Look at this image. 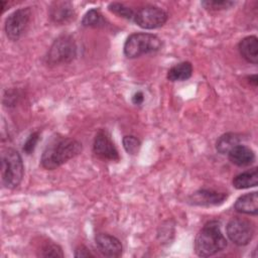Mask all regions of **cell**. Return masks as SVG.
<instances>
[{
	"label": "cell",
	"mask_w": 258,
	"mask_h": 258,
	"mask_svg": "<svg viewBox=\"0 0 258 258\" xmlns=\"http://www.w3.org/2000/svg\"><path fill=\"white\" fill-rule=\"evenodd\" d=\"M24 167L19 152L13 148H5L1 153V179L7 188L17 187L23 177Z\"/></svg>",
	"instance_id": "3"
},
{
	"label": "cell",
	"mask_w": 258,
	"mask_h": 258,
	"mask_svg": "<svg viewBox=\"0 0 258 258\" xmlns=\"http://www.w3.org/2000/svg\"><path fill=\"white\" fill-rule=\"evenodd\" d=\"M93 151L102 159L112 161L119 160L118 150L112 142L109 134L104 130H100L96 134L93 143Z\"/></svg>",
	"instance_id": "9"
},
{
	"label": "cell",
	"mask_w": 258,
	"mask_h": 258,
	"mask_svg": "<svg viewBox=\"0 0 258 258\" xmlns=\"http://www.w3.org/2000/svg\"><path fill=\"white\" fill-rule=\"evenodd\" d=\"M82 24L86 27H97L104 24V19L100 11L93 8L86 12L82 19Z\"/></svg>",
	"instance_id": "19"
},
{
	"label": "cell",
	"mask_w": 258,
	"mask_h": 258,
	"mask_svg": "<svg viewBox=\"0 0 258 258\" xmlns=\"http://www.w3.org/2000/svg\"><path fill=\"white\" fill-rule=\"evenodd\" d=\"M228 198L227 194L219 192L212 189H199L188 199L189 203L200 207H213L223 204Z\"/></svg>",
	"instance_id": "10"
},
{
	"label": "cell",
	"mask_w": 258,
	"mask_h": 258,
	"mask_svg": "<svg viewBox=\"0 0 258 258\" xmlns=\"http://www.w3.org/2000/svg\"><path fill=\"white\" fill-rule=\"evenodd\" d=\"M38 255L41 257H63L61 248L53 242H46L41 247L40 253Z\"/></svg>",
	"instance_id": "22"
},
{
	"label": "cell",
	"mask_w": 258,
	"mask_h": 258,
	"mask_svg": "<svg viewBox=\"0 0 258 258\" xmlns=\"http://www.w3.org/2000/svg\"><path fill=\"white\" fill-rule=\"evenodd\" d=\"M241 137L237 133L229 132L221 135L216 142V149L221 154H228L229 151L240 144Z\"/></svg>",
	"instance_id": "18"
},
{
	"label": "cell",
	"mask_w": 258,
	"mask_h": 258,
	"mask_svg": "<svg viewBox=\"0 0 258 258\" xmlns=\"http://www.w3.org/2000/svg\"><path fill=\"white\" fill-rule=\"evenodd\" d=\"M167 20V13L154 5H147L135 12L134 22L144 29L161 27Z\"/></svg>",
	"instance_id": "7"
},
{
	"label": "cell",
	"mask_w": 258,
	"mask_h": 258,
	"mask_svg": "<svg viewBox=\"0 0 258 258\" xmlns=\"http://www.w3.org/2000/svg\"><path fill=\"white\" fill-rule=\"evenodd\" d=\"M257 184H258V171L256 167L252 168L251 170L239 173L233 178V185L237 189L254 187Z\"/></svg>",
	"instance_id": "16"
},
{
	"label": "cell",
	"mask_w": 258,
	"mask_h": 258,
	"mask_svg": "<svg viewBox=\"0 0 258 258\" xmlns=\"http://www.w3.org/2000/svg\"><path fill=\"white\" fill-rule=\"evenodd\" d=\"M234 209L246 215L256 216L258 213V195L257 191L245 194L237 199L234 205Z\"/></svg>",
	"instance_id": "15"
},
{
	"label": "cell",
	"mask_w": 258,
	"mask_h": 258,
	"mask_svg": "<svg viewBox=\"0 0 258 258\" xmlns=\"http://www.w3.org/2000/svg\"><path fill=\"white\" fill-rule=\"evenodd\" d=\"M108 8L111 12L119 15L120 17H123L128 20H134L135 12L130 7H127L122 3H118V2L110 3Z\"/></svg>",
	"instance_id": "20"
},
{
	"label": "cell",
	"mask_w": 258,
	"mask_h": 258,
	"mask_svg": "<svg viewBox=\"0 0 258 258\" xmlns=\"http://www.w3.org/2000/svg\"><path fill=\"white\" fill-rule=\"evenodd\" d=\"M38 140H39V133H38V132H33V133H31V134L27 137L26 141H25L24 144H23V151H24L26 154H31V153L34 151Z\"/></svg>",
	"instance_id": "24"
},
{
	"label": "cell",
	"mask_w": 258,
	"mask_h": 258,
	"mask_svg": "<svg viewBox=\"0 0 258 258\" xmlns=\"http://www.w3.org/2000/svg\"><path fill=\"white\" fill-rule=\"evenodd\" d=\"M228 238L238 246L247 245L254 236V226L252 222L243 218H233L227 225Z\"/></svg>",
	"instance_id": "6"
},
{
	"label": "cell",
	"mask_w": 258,
	"mask_h": 258,
	"mask_svg": "<svg viewBox=\"0 0 258 258\" xmlns=\"http://www.w3.org/2000/svg\"><path fill=\"white\" fill-rule=\"evenodd\" d=\"M229 160L237 166H248L255 160L254 151L245 145L238 144L228 153Z\"/></svg>",
	"instance_id": "13"
},
{
	"label": "cell",
	"mask_w": 258,
	"mask_h": 258,
	"mask_svg": "<svg viewBox=\"0 0 258 258\" xmlns=\"http://www.w3.org/2000/svg\"><path fill=\"white\" fill-rule=\"evenodd\" d=\"M77 56V44L73 36L62 34L58 36L49 47L46 54V62L55 66L69 63Z\"/></svg>",
	"instance_id": "5"
},
{
	"label": "cell",
	"mask_w": 258,
	"mask_h": 258,
	"mask_svg": "<svg viewBox=\"0 0 258 258\" xmlns=\"http://www.w3.org/2000/svg\"><path fill=\"white\" fill-rule=\"evenodd\" d=\"M141 146L140 140L133 136V135H127L123 138V147L126 150L127 153L131 155H135L138 153Z\"/></svg>",
	"instance_id": "23"
},
{
	"label": "cell",
	"mask_w": 258,
	"mask_h": 258,
	"mask_svg": "<svg viewBox=\"0 0 258 258\" xmlns=\"http://www.w3.org/2000/svg\"><path fill=\"white\" fill-rule=\"evenodd\" d=\"M241 56L248 62L256 64L258 62V39L255 35L244 37L238 44Z\"/></svg>",
	"instance_id": "14"
},
{
	"label": "cell",
	"mask_w": 258,
	"mask_h": 258,
	"mask_svg": "<svg viewBox=\"0 0 258 258\" xmlns=\"http://www.w3.org/2000/svg\"><path fill=\"white\" fill-rule=\"evenodd\" d=\"M49 17L54 23L66 24L75 19L76 12L71 2L56 1L49 7Z\"/></svg>",
	"instance_id": "12"
},
{
	"label": "cell",
	"mask_w": 258,
	"mask_h": 258,
	"mask_svg": "<svg viewBox=\"0 0 258 258\" xmlns=\"http://www.w3.org/2000/svg\"><path fill=\"white\" fill-rule=\"evenodd\" d=\"M161 45V39L155 34L136 32L128 36L123 49L124 54L128 58H135L143 54L158 51Z\"/></svg>",
	"instance_id": "4"
},
{
	"label": "cell",
	"mask_w": 258,
	"mask_h": 258,
	"mask_svg": "<svg viewBox=\"0 0 258 258\" xmlns=\"http://www.w3.org/2000/svg\"><path fill=\"white\" fill-rule=\"evenodd\" d=\"M82 148V143L76 139L62 136L53 137L41 154L40 164L45 169H55L79 155Z\"/></svg>",
	"instance_id": "1"
},
{
	"label": "cell",
	"mask_w": 258,
	"mask_h": 258,
	"mask_svg": "<svg viewBox=\"0 0 258 258\" xmlns=\"http://www.w3.org/2000/svg\"><path fill=\"white\" fill-rule=\"evenodd\" d=\"M75 256L76 257H89V256H94V255L85 246H80L76 249Z\"/></svg>",
	"instance_id": "25"
},
{
	"label": "cell",
	"mask_w": 258,
	"mask_h": 258,
	"mask_svg": "<svg viewBox=\"0 0 258 258\" xmlns=\"http://www.w3.org/2000/svg\"><path fill=\"white\" fill-rule=\"evenodd\" d=\"M192 75V66L188 61L179 62L167 72V80L170 82H181L189 79Z\"/></svg>",
	"instance_id": "17"
},
{
	"label": "cell",
	"mask_w": 258,
	"mask_h": 258,
	"mask_svg": "<svg viewBox=\"0 0 258 258\" xmlns=\"http://www.w3.org/2000/svg\"><path fill=\"white\" fill-rule=\"evenodd\" d=\"M248 80H249V83H251L254 87L257 86V76H256V75L249 76V77H248Z\"/></svg>",
	"instance_id": "27"
},
{
	"label": "cell",
	"mask_w": 258,
	"mask_h": 258,
	"mask_svg": "<svg viewBox=\"0 0 258 258\" xmlns=\"http://www.w3.org/2000/svg\"><path fill=\"white\" fill-rule=\"evenodd\" d=\"M201 4L208 10L219 11L232 7L233 5H235V2L230 0H205L202 1Z\"/></svg>",
	"instance_id": "21"
},
{
	"label": "cell",
	"mask_w": 258,
	"mask_h": 258,
	"mask_svg": "<svg viewBox=\"0 0 258 258\" xmlns=\"http://www.w3.org/2000/svg\"><path fill=\"white\" fill-rule=\"evenodd\" d=\"M97 248L102 255L110 258H117L122 255L123 247L121 242L114 236L100 233L95 238Z\"/></svg>",
	"instance_id": "11"
},
{
	"label": "cell",
	"mask_w": 258,
	"mask_h": 258,
	"mask_svg": "<svg viewBox=\"0 0 258 258\" xmlns=\"http://www.w3.org/2000/svg\"><path fill=\"white\" fill-rule=\"evenodd\" d=\"M227 247V240L224 237L220 223L211 221L204 225L195 240V251L200 257H210Z\"/></svg>",
	"instance_id": "2"
},
{
	"label": "cell",
	"mask_w": 258,
	"mask_h": 258,
	"mask_svg": "<svg viewBox=\"0 0 258 258\" xmlns=\"http://www.w3.org/2000/svg\"><path fill=\"white\" fill-rule=\"evenodd\" d=\"M143 100H144V97H143L142 92H137V93H135V94L133 95V97H132V102H133L135 105H140V104H142Z\"/></svg>",
	"instance_id": "26"
},
{
	"label": "cell",
	"mask_w": 258,
	"mask_h": 258,
	"mask_svg": "<svg viewBox=\"0 0 258 258\" xmlns=\"http://www.w3.org/2000/svg\"><path fill=\"white\" fill-rule=\"evenodd\" d=\"M31 18L29 7L19 8L12 12L5 21V32L10 40H18L26 30Z\"/></svg>",
	"instance_id": "8"
}]
</instances>
